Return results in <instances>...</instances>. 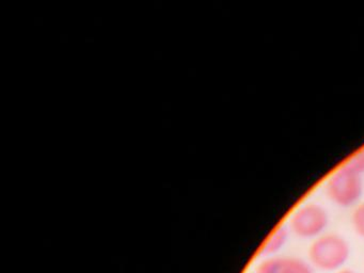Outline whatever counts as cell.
<instances>
[{
    "label": "cell",
    "instance_id": "cell-5",
    "mask_svg": "<svg viewBox=\"0 0 364 273\" xmlns=\"http://www.w3.org/2000/svg\"><path fill=\"white\" fill-rule=\"evenodd\" d=\"M287 237H289V230H287V226H280V228H277L270 235L269 238L266 240L261 253L263 255L276 254L277 252L280 251L284 247L287 241Z\"/></svg>",
    "mask_w": 364,
    "mask_h": 273
},
{
    "label": "cell",
    "instance_id": "cell-6",
    "mask_svg": "<svg viewBox=\"0 0 364 273\" xmlns=\"http://www.w3.org/2000/svg\"><path fill=\"white\" fill-rule=\"evenodd\" d=\"M351 225L355 234L364 239V202L360 203L353 209L351 215Z\"/></svg>",
    "mask_w": 364,
    "mask_h": 273
},
{
    "label": "cell",
    "instance_id": "cell-7",
    "mask_svg": "<svg viewBox=\"0 0 364 273\" xmlns=\"http://www.w3.org/2000/svg\"><path fill=\"white\" fill-rule=\"evenodd\" d=\"M344 166L362 176L364 174V149L351 155L345 162Z\"/></svg>",
    "mask_w": 364,
    "mask_h": 273
},
{
    "label": "cell",
    "instance_id": "cell-1",
    "mask_svg": "<svg viewBox=\"0 0 364 273\" xmlns=\"http://www.w3.org/2000/svg\"><path fill=\"white\" fill-rule=\"evenodd\" d=\"M350 254L348 242L338 234L317 237L309 247V258L321 270L334 271L346 264Z\"/></svg>",
    "mask_w": 364,
    "mask_h": 273
},
{
    "label": "cell",
    "instance_id": "cell-3",
    "mask_svg": "<svg viewBox=\"0 0 364 273\" xmlns=\"http://www.w3.org/2000/svg\"><path fill=\"white\" fill-rule=\"evenodd\" d=\"M329 223L327 211L316 203H308L300 206L289 219V230L302 239L321 236Z\"/></svg>",
    "mask_w": 364,
    "mask_h": 273
},
{
    "label": "cell",
    "instance_id": "cell-8",
    "mask_svg": "<svg viewBox=\"0 0 364 273\" xmlns=\"http://www.w3.org/2000/svg\"><path fill=\"white\" fill-rule=\"evenodd\" d=\"M338 273H355L353 271L349 270V269H343V270L338 271Z\"/></svg>",
    "mask_w": 364,
    "mask_h": 273
},
{
    "label": "cell",
    "instance_id": "cell-4",
    "mask_svg": "<svg viewBox=\"0 0 364 273\" xmlns=\"http://www.w3.org/2000/svg\"><path fill=\"white\" fill-rule=\"evenodd\" d=\"M255 273H313L304 260L297 257H269L257 267Z\"/></svg>",
    "mask_w": 364,
    "mask_h": 273
},
{
    "label": "cell",
    "instance_id": "cell-2",
    "mask_svg": "<svg viewBox=\"0 0 364 273\" xmlns=\"http://www.w3.org/2000/svg\"><path fill=\"white\" fill-rule=\"evenodd\" d=\"M362 193L363 181L361 175L349 170L344 164L334 171L326 183L328 198L336 206L343 208H348L357 204Z\"/></svg>",
    "mask_w": 364,
    "mask_h": 273
}]
</instances>
